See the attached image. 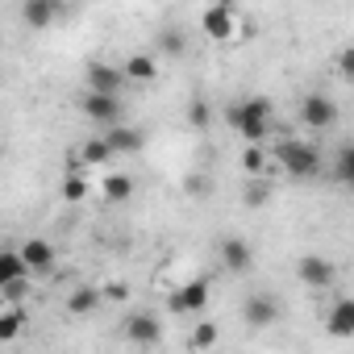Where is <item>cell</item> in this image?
Here are the masks:
<instances>
[{"mask_svg": "<svg viewBox=\"0 0 354 354\" xmlns=\"http://www.w3.org/2000/svg\"><path fill=\"white\" fill-rule=\"evenodd\" d=\"M125 337H129L133 346H158L162 325H158L154 313H129V317H125Z\"/></svg>", "mask_w": 354, "mask_h": 354, "instance_id": "cell-10", "label": "cell"}, {"mask_svg": "<svg viewBox=\"0 0 354 354\" xmlns=\"http://www.w3.org/2000/svg\"><path fill=\"white\" fill-rule=\"evenodd\" d=\"M188 346H192V350H209V346H217V325H213V321H201V325L192 329Z\"/></svg>", "mask_w": 354, "mask_h": 354, "instance_id": "cell-26", "label": "cell"}, {"mask_svg": "<svg viewBox=\"0 0 354 354\" xmlns=\"http://www.w3.org/2000/svg\"><path fill=\"white\" fill-rule=\"evenodd\" d=\"M221 263H225V271H234V275H246L250 267H254V250H250V242H242V238H221Z\"/></svg>", "mask_w": 354, "mask_h": 354, "instance_id": "cell-11", "label": "cell"}, {"mask_svg": "<svg viewBox=\"0 0 354 354\" xmlns=\"http://www.w3.org/2000/svg\"><path fill=\"white\" fill-rule=\"evenodd\" d=\"M125 75H129V84H154L158 80V63L150 55H129L125 59Z\"/></svg>", "mask_w": 354, "mask_h": 354, "instance_id": "cell-18", "label": "cell"}, {"mask_svg": "<svg viewBox=\"0 0 354 354\" xmlns=\"http://www.w3.org/2000/svg\"><path fill=\"white\" fill-rule=\"evenodd\" d=\"M167 308L171 313H180V317H201L209 308V279H192L184 288H175L167 296Z\"/></svg>", "mask_w": 354, "mask_h": 354, "instance_id": "cell-4", "label": "cell"}, {"mask_svg": "<svg viewBox=\"0 0 354 354\" xmlns=\"http://www.w3.org/2000/svg\"><path fill=\"white\" fill-rule=\"evenodd\" d=\"M84 80H88V88H96V92H121V88L129 84L125 67H113V63H100V59H92V63H88Z\"/></svg>", "mask_w": 354, "mask_h": 354, "instance_id": "cell-9", "label": "cell"}, {"mask_svg": "<svg viewBox=\"0 0 354 354\" xmlns=\"http://www.w3.org/2000/svg\"><path fill=\"white\" fill-rule=\"evenodd\" d=\"M275 162H279L288 175H296V180H313V175L321 171V150H317L313 142L288 138V142L275 146Z\"/></svg>", "mask_w": 354, "mask_h": 354, "instance_id": "cell-2", "label": "cell"}, {"mask_svg": "<svg viewBox=\"0 0 354 354\" xmlns=\"http://www.w3.org/2000/svg\"><path fill=\"white\" fill-rule=\"evenodd\" d=\"M158 50H162L167 59H184V55H188V34H184L180 26L158 30Z\"/></svg>", "mask_w": 354, "mask_h": 354, "instance_id": "cell-19", "label": "cell"}, {"mask_svg": "<svg viewBox=\"0 0 354 354\" xmlns=\"http://www.w3.org/2000/svg\"><path fill=\"white\" fill-rule=\"evenodd\" d=\"M325 329H329L333 337H354V300H350V296L333 300V308H329V317H325Z\"/></svg>", "mask_w": 354, "mask_h": 354, "instance_id": "cell-14", "label": "cell"}, {"mask_svg": "<svg viewBox=\"0 0 354 354\" xmlns=\"http://www.w3.org/2000/svg\"><path fill=\"white\" fill-rule=\"evenodd\" d=\"M337 117H342V109H337V100L325 96V92H308V96L300 100V121H304L308 129H329Z\"/></svg>", "mask_w": 354, "mask_h": 354, "instance_id": "cell-5", "label": "cell"}, {"mask_svg": "<svg viewBox=\"0 0 354 354\" xmlns=\"http://www.w3.org/2000/svg\"><path fill=\"white\" fill-rule=\"evenodd\" d=\"M100 196L113 201V205H125V201H133V180L129 175H109V180L100 184Z\"/></svg>", "mask_w": 354, "mask_h": 354, "instance_id": "cell-20", "label": "cell"}, {"mask_svg": "<svg viewBox=\"0 0 354 354\" xmlns=\"http://www.w3.org/2000/svg\"><path fill=\"white\" fill-rule=\"evenodd\" d=\"M271 113H275V104H271L267 96H242V100H230V104H225L230 129H238L246 142H263V138H267Z\"/></svg>", "mask_w": 354, "mask_h": 354, "instance_id": "cell-1", "label": "cell"}, {"mask_svg": "<svg viewBox=\"0 0 354 354\" xmlns=\"http://www.w3.org/2000/svg\"><path fill=\"white\" fill-rule=\"evenodd\" d=\"M80 109H84V117L96 121V125H117L121 113H125L121 92H96V88H88V92L80 96Z\"/></svg>", "mask_w": 354, "mask_h": 354, "instance_id": "cell-3", "label": "cell"}, {"mask_svg": "<svg viewBox=\"0 0 354 354\" xmlns=\"http://www.w3.org/2000/svg\"><path fill=\"white\" fill-rule=\"evenodd\" d=\"M234 26H238V17H234V5H209L205 13H201V30L213 38V42H230L234 38Z\"/></svg>", "mask_w": 354, "mask_h": 354, "instance_id": "cell-8", "label": "cell"}, {"mask_svg": "<svg viewBox=\"0 0 354 354\" xmlns=\"http://www.w3.org/2000/svg\"><path fill=\"white\" fill-rule=\"evenodd\" d=\"M188 125H196V129H209V125H213V104L196 96V100L188 104Z\"/></svg>", "mask_w": 354, "mask_h": 354, "instance_id": "cell-25", "label": "cell"}, {"mask_svg": "<svg viewBox=\"0 0 354 354\" xmlns=\"http://www.w3.org/2000/svg\"><path fill=\"white\" fill-rule=\"evenodd\" d=\"M242 167H246L250 175H267V150H263V142H250V146L242 150Z\"/></svg>", "mask_w": 354, "mask_h": 354, "instance_id": "cell-24", "label": "cell"}, {"mask_svg": "<svg viewBox=\"0 0 354 354\" xmlns=\"http://www.w3.org/2000/svg\"><path fill=\"white\" fill-rule=\"evenodd\" d=\"M333 180L346 184V188L354 184V142H346V146L333 154Z\"/></svg>", "mask_w": 354, "mask_h": 354, "instance_id": "cell-21", "label": "cell"}, {"mask_svg": "<svg viewBox=\"0 0 354 354\" xmlns=\"http://www.w3.org/2000/svg\"><path fill=\"white\" fill-rule=\"evenodd\" d=\"M59 13H63V0H21V17H26V26H34V30L55 26Z\"/></svg>", "mask_w": 354, "mask_h": 354, "instance_id": "cell-12", "label": "cell"}, {"mask_svg": "<svg viewBox=\"0 0 354 354\" xmlns=\"http://www.w3.org/2000/svg\"><path fill=\"white\" fill-rule=\"evenodd\" d=\"M88 196V180H84V175H67V180H63V201H84Z\"/></svg>", "mask_w": 354, "mask_h": 354, "instance_id": "cell-27", "label": "cell"}, {"mask_svg": "<svg viewBox=\"0 0 354 354\" xmlns=\"http://www.w3.org/2000/svg\"><path fill=\"white\" fill-rule=\"evenodd\" d=\"M104 296H109V300H125V296H129V288H125V283H109V288H104Z\"/></svg>", "mask_w": 354, "mask_h": 354, "instance_id": "cell-30", "label": "cell"}, {"mask_svg": "<svg viewBox=\"0 0 354 354\" xmlns=\"http://www.w3.org/2000/svg\"><path fill=\"white\" fill-rule=\"evenodd\" d=\"M17 250H21V259L30 263V271H50V267H55V246H50L46 238H30V242H21Z\"/></svg>", "mask_w": 354, "mask_h": 354, "instance_id": "cell-15", "label": "cell"}, {"mask_svg": "<svg viewBox=\"0 0 354 354\" xmlns=\"http://www.w3.org/2000/svg\"><path fill=\"white\" fill-rule=\"evenodd\" d=\"M104 138H109V146L117 150V154H138L142 146H146V133L138 129V125H104Z\"/></svg>", "mask_w": 354, "mask_h": 354, "instance_id": "cell-13", "label": "cell"}, {"mask_svg": "<svg viewBox=\"0 0 354 354\" xmlns=\"http://www.w3.org/2000/svg\"><path fill=\"white\" fill-rule=\"evenodd\" d=\"M104 300H109L104 288H75V292L67 296V313H71V317H88V313H96Z\"/></svg>", "mask_w": 354, "mask_h": 354, "instance_id": "cell-17", "label": "cell"}, {"mask_svg": "<svg viewBox=\"0 0 354 354\" xmlns=\"http://www.w3.org/2000/svg\"><path fill=\"white\" fill-rule=\"evenodd\" d=\"M242 201H246L250 209H263V205L271 201V180H267V175H250V184H246Z\"/></svg>", "mask_w": 354, "mask_h": 354, "instance_id": "cell-23", "label": "cell"}, {"mask_svg": "<svg viewBox=\"0 0 354 354\" xmlns=\"http://www.w3.org/2000/svg\"><path fill=\"white\" fill-rule=\"evenodd\" d=\"M242 317H246L250 329H267V325L279 321V300L271 292H250L246 304H242Z\"/></svg>", "mask_w": 354, "mask_h": 354, "instance_id": "cell-7", "label": "cell"}, {"mask_svg": "<svg viewBox=\"0 0 354 354\" xmlns=\"http://www.w3.org/2000/svg\"><path fill=\"white\" fill-rule=\"evenodd\" d=\"M80 154H84V162H88V167H100V162L117 158V150L109 146V138H104V133H100V138H92V142H84V150H80Z\"/></svg>", "mask_w": 354, "mask_h": 354, "instance_id": "cell-22", "label": "cell"}, {"mask_svg": "<svg viewBox=\"0 0 354 354\" xmlns=\"http://www.w3.org/2000/svg\"><path fill=\"white\" fill-rule=\"evenodd\" d=\"M296 275H300L304 288H333V283H337V267H333L325 254H300Z\"/></svg>", "mask_w": 354, "mask_h": 354, "instance_id": "cell-6", "label": "cell"}, {"mask_svg": "<svg viewBox=\"0 0 354 354\" xmlns=\"http://www.w3.org/2000/svg\"><path fill=\"white\" fill-rule=\"evenodd\" d=\"M21 329H26V308L5 300V308H0V346H13Z\"/></svg>", "mask_w": 354, "mask_h": 354, "instance_id": "cell-16", "label": "cell"}, {"mask_svg": "<svg viewBox=\"0 0 354 354\" xmlns=\"http://www.w3.org/2000/svg\"><path fill=\"white\" fill-rule=\"evenodd\" d=\"M0 292H5V300H26V292H30V275H21V279H13V283H0Z\"/></svg>", "mask_w": 354, "mask_h": 354, "instance_id": "cell-28", "label": "cell"}, {"mask_svg": "<svg viewBox=\"0 0 354 354\" xmlns=\"http://www.w3.org/2000/svg\"><path fill=\"white\" fill-rule=\"evenodd\" d=\"M337 71H342L346 84H354V46H346V50L337 55Z\"/></svg>", "mask_w": 354, "mask_h": 354, "instance_id": "cell-29", "label": "cell"}]
</instances>
